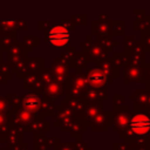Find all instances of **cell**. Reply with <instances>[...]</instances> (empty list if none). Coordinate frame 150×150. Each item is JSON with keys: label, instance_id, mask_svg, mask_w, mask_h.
Wrapping results in <instances>:
<instances>
[{"label": "cell", "instance_id": "cell-1", "mask_svg": "<svg viewBox=\"0 0 150 150\" xmlns=\"http://www.w3.org/2000/svg\"><path fill=\"white\" fill-rule=\"evenodd\" d=\"M130 128L135 134L144 135L150 130V118L143 114H138L131 118Z\"/></svg>", "mask_w": 150, "mask_h": 150}, {"label": "cell", "instance_id": "cell-2", "mask_svg": "<svg viewBox=\"0 0 150 150\" xmlns=\"http://www.w3.org/2000/svg\"><path fill=\"white\" fill-rule=\"evenodd\" d=\"M70 34L63 27H55L50 32V42L55 46H64L69 42Z\"/></svg>", "mask_w": 150, "mask_h": 150}]
</instances>
